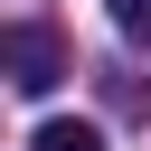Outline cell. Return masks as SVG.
<instances>
[{"label": "cell", "instance_id": "obj_1", "mask_svg": "<svg viewBox=\"0 0 151 151\" xmlns=\"http://www.w3.org/2000/svg\"><path fill=\"white\" fill-rule=\"evenodd\" d=\"M66 76V47H57V28H0V85H19V94H47Z\"/></svg>", "mask_w": 151, "mask_h": 151}, {"label": "cell", "instance_id": "obj_2", "mask_svg": "<svg viewBox=\"0 0 151 151\" xmlns=\"http://www.w3.org/2000/svg\"><path fill=\"white\" fill-rule=\"evenodd\" d=\"M28 151H104V132L94 123H76V113H57V123H38V142Z\"/></svg>", "mask_w": 151, "mask_h": 151}, {"label": "cell", "instance_id": "obj_3", "mask_svg": "<svg viewBox=\"0 0 151 151\" xmlns=\"http://www.w3.org/2000/svg\"><path fill=\"white\" fill-rule=\"evenodd\" d=\"M113 28H123L132 47H151V0H113Z\"/></svg>", "mask_w": 151, "mask_h": 151}]
</instances>
